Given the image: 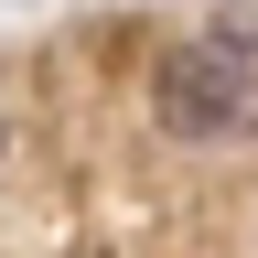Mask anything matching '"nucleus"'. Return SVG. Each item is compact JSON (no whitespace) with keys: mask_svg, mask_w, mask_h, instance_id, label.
<instances>
[{"mask_svg":"<svg viewBox=\"0 0 258 258\" xmlns=\"http://www.w3.org/2000/svg\"><path fill=\"white\" fill-rule=\"evenodd\" d=\"M0 140H11V129H0Z\"/></svg>","mask_w":258,"mask_h":258,"instance_id":"obj_2","label":"nucleus"},{"mask_svg":"<svg viewBox=\"0 0 258 258\" xmlns=\"http://www.w3.org/2000/svg\"><path fill=\"white\" fill-rule=\"evenodd\" d=\"M151 118L183 151L258 140V32H194V43H172L161 76H151Z\"/></svg>","mask_w":258,"mask_h":258,"instance_id":"obj_1","label":"nucleus"}]
</instances>
